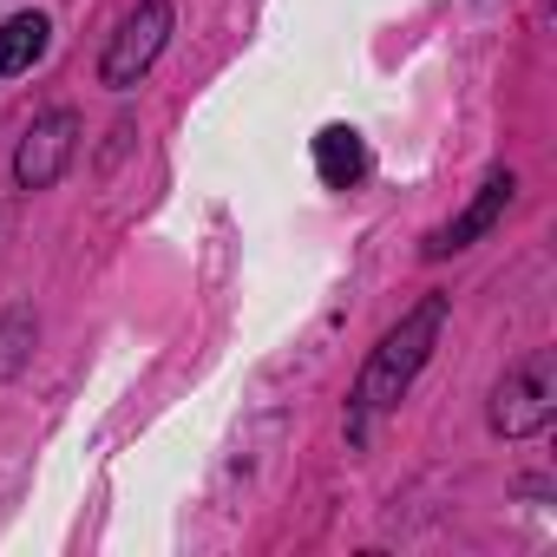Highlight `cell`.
<instances>
[{
  "label": "cell",
  "mask_w": 557,
  "mask_h": 557,
  "mask_svg": "<svg viewBox=\"0 0 557 557\" xmlns=\"http://www.w3.org/2000/svg\"><path fill=\"white\" fill-rule=\"evenodd\" d=\"M440 322H446V296H420V302L381 335V348L368 355V368H361V381H355V400H348V440H355V446L368 440L374 413H387V407L413 387V374L426 368V355H433V342H440Z\"/></svg>",
  "instance_id": "6da1fadb"
},
{
  "label": "cell",
  "mask_w": 557,
  "mask_h": 557,
  "mask_svg": "<svg viewBox=\"0 0 557 557\" xmlns=\"http://www.w3.org/2000/svg\"><path fill=\"white\" fill-rule=\"evenodd\" d=\"M550 413H557V355L531 348L518 368H505V381L492 394V426L505 440H524V433H544Z\"/></svg>",
  "instance_id": "7a4b0ae2"
},
{
  "label": "cell",
  "mask_w": 557,
  "mask_h": 557,
  "mask_svg": "<svg viewBox=\"0 0 557 557\" xmlns=\"http://www.w3.org/2000/svg\"><path fill=\"white\" fill-rule=\"evenodd\" d=\"M164 40H171V0H138V8L119 21L106 60H99V79H106L112 92L138 86V79L151 73V60L164 53Z\"/></svg>",
  "instance_id": "3957f363"
},
{
  "label": "cell",
  "mask_w": 557,
  "mask_h": 557,
  "mask_svg": "<svg viewBox=\"0 0 557 557\" xmlns=\"http://www.w3.org/2000/svg\"><path fill=\"white\" fill-rule=\"evenodd\" d=\"M73 145H79V112H40L34 125H27V138H21V151H14V177H21V190H47V184H60L66 177V164H73Z\"/></svg>",
  "instance_id": "277c9868"
},
{
  "label": "cell",
  "mask_w": 557,
  "mask_h": 557,
  "mask_svg": "<svg viewBox=\"0 0 557 557\" xmlns=\"http://www.w3.org/2000/svg\"><path fill=\"white\" fill-rule=\"evenodd\" d=\"M511 190H518V177H511V171H492V177L479 184V197H472V203H466V210H459L453 223H440V230L426 236V249H420V256H426V262H440V256H453V249L479 243V236H485V230H492V223L505 216Z\"/></svg>",
  "instance_id": "5b68a950"
},
{
  "label": "cell",
  "mask_w": 557,
  "mask_h": 557,
  "mask_svg": "<svg viewBox=\"0 0 557 557\" xmlns=\"http://www.w3.org/2000/svg\"><path fill=\"white\" fill-rule=\"evenodd\" d=\"M315 171H322L329 190H348V184H361V171H368V145H361L348 125H322V132H315Z\"/></svg>",
  "instance_id": "8992f818"
},
{
  "label": "cell",
  "mask_w": 557,
  "mask_h": 557,
  "mask_svg": "<svg viewBox=\"0 0 557 557\" xmlns=\"http://www.w3.org/2000/svg\"><path fill=\"white\" fill-rule=\"evenodd\" d=\"M47 14H14L8 27H0V79H14V73H27L40 53H47Z\"/></svg>",
  "instance_id": "52a82bcc"
}]
</instances>
